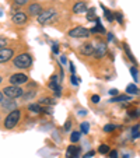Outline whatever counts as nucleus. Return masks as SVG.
<instances>
[{"mask_svg":"<svg viewBox=\"0 0 140 158\" xmlns=\"http://www.w3.org/2000/svg\"><path fill=\"white\" fill-rule=\"evenodd\" d=\"M126 93H128V95H134V94L139 93V89H137V87L134 84H129L126 87Z\"/></svg>","mask_w":140,"mask_h":158,"instance_id":"nucleus-17","label":"nucleus"},{"mask_svg":"<svg viewBox=\"0 0 140 158\" xmlns=\"http://www.w3.org/2000/svg\"><path fill=\"white\" fill-rule=\"evenodd\" d=\"M87 4L84 3V2H77V3L73 6V11L76 13V14H84V13H87Z\"/></svg>","mask_w":140,"mask_h":158,"instance_id":"nucleus-13","label":"nucleus"},{"mask_svg":"<svg viewBox=\"0 0 140 158\" xmlns=\"http://www.w3.org/2000/svg\"><path fill=\"white\" fill-rule=\"evenodd\" d=\"M10 84L11 85H21V84H24L28 81V77L25 74H23V73H17V74H13L11 77H10Z\"/></svg>","mask_w":140,"mask_h":158,"instance_id":"nucleus-6","label":"nucleus"},{"mask_svg":"<svg viewBox=\"0 0 140 158\" xmlns=\"http://www.w3.org/2000/svg\"><path fill=\"white\" fill-rule=\"evenodd\" d=\"M0 83H2V76H0Z\"/></svg>","mask_w":140,"mask_h":158,"instance_id":"nucleus-45","label":"nucleus"},{"mask_svg":"<svg viewBox=\"0 0 140 158\" xmlns=\"http://www.w3.org/2000/svg\"><path fill=\"white\" fill-rule=\"evenodd\" d=\"M20 118H21V112L18 109H14L11 110L9 115L6 116V120H4V127L9 129V130H11V129H14L15 126L18 125V122H20Z\"/></svg>","mask_w":140,"mask_h":158,"instance_id":"nucleus-1","label":"nucleus"},{"mask_svg":"<svg viewBox=\"0 0 140 158\" xmlns=\"http://www.w3.org/2000/svg\"><path fill=\"white\" fill-rule=\"evenodd\" d=\"M109 94H111V95H118V89H115V88H113V89H111V91H109Z\"/></svg>","mask_w":140,"mask_h":158,"instance_id":"nucleus-40","label":"nucleus"},{"mask_svg":"<svg viewBox=\"0 0 140 158\" xmlns=\"http://www.w3.org/2000/svg\"><path fill=\"white\" fill-rule=\"evenodd\" d=\"M123 49H125V52H126V55H128V57L130 59V62H133L134 64H136V59H134V56H133V53L130 52V49H129V45L128 44H123Z\"/></svg>","mask_w":140,"mask_h":158,"instance_id":"nucleus-18","label":"nucleus"},{"mask_svg":"<svg viewBox=\"0 0 140 158\" xmlns=\"http://www.w3.org/2000/svg\"><path fill=\"white\" fill-rule=\"evenodd\" d=\"M70 83H72L73 85H78V78H76L74 74H72V77H70Z\"/></svg>","mask_w":140,"mask_h":158,"instance_id":"nucleus-32","label":"nucleus"},{"mask_svg":"<svg viewBox=\"0 0 140 158\" xmlns=\"http://www.w3.org/2000/svg\"><path fill=\"white\" fill-rule=\"evenodd\" d=\"M23 93H24V91L18 85H9L3 89V95H6V98H9V99L20 98V97L23 95Z\"/></svg>","mask_w":140,"mask_h":158,"instance_id":"nucleus-3","label":"nucleus"},{"mask_svg":"<svg viewBox=\"0 0 140 158\" xmlns=\"http://www.w3.org/2000/svg\"><path fill=\"white\" fill-rule=\"evenodd\" d=\"M94 154H95V152H94V151H88V152H87L86 155H84L83 158H91V157H92V155H94Z\"/></svg>","mask_w":140,"mask_h":158,"instance_id":"nucleus-35","label":"nucleus"},{"mask_svg":"<svg viewBox=\"0 0 140 158\" xmlns=\"http://www.w3.org/2000/svg\"><path fill=\"white\" fill-rule=\"evenodd\" d=\"M87 20L88 21L95 20V9H88L87 10Z\"/></svg>","mask_w":140,"mask_h":158,"instance_id":"nucleus-23","label":"nucleus"},{"mask_svg":"<svg viewBox=\"0 0 140 158\" xmlns=\"http://www.w3.org/2000/svg\"><path fill=\"white\" fill-rule=\"evenodd\" d=\"M55 15H56V11H55L53 9L45 10V11H42L41 14L38 15V23L41 25H46L48 23H51V21L53 20Z\"/></svg>","mask_w":140,"mask_h":158,"instance_id":"nucleus-4","label":"nucleus"},{"mask_svg":"<svg viewBox=\"0 0 140 158\" xmlns=\"http://www.w3.org/2000/svg\"><path fill=\"white\" fill-rule=\"evenodd\" d=\"M118 127V125H105L104 126V131H112Z\"/></svg>","mask_w":140,"mask_h":158,"instance_id":"nucleus-27","label":"nucleus"},{"mask_svg":"<svg viewBox=\"0 0 140 158\" xmlns=\"http://www.w3.org/2000/svg\"><path fill=\"white\" fill-rule=\"evenodd\" d=\"M7 46V39L0 36V49H4Z\"/></svg>","mask_w":140,"mask_h":158,"instance_id":"nucleus-31","label":"nucleus"},{"mask_svg":"<svg viewBox=\"0 0 140 158\" xmlns=\"http://www.w3.org/2000/svg\"><path fill=\"white\" fill-rule=\"evenodd\" d=\"M70 72H72V74H74V72H76V67L73 63H70Z\"/></svg>","mask_w":140,"mask_h":158,"instance_id":"nucleus-37","label":"nucleus"},{"mask_svg":"<svg viewBox=\"0 0 140 158\" xmlns=\"http://www.w3.org/2000/svg\"><path fill=\"white\" fill-rule=\"evenodd\" d=\"M70 125H72V122L67 120V122H66V126H65V130H69V129H70Z\"/></svg>","mask_w":140,"mask_h":158,"instance_id":"nucleus-39","label":"nucleus"},{"mask_svg":"<svg viewBox=\"0 0 140 158\" xmlns=\"http://www.w3.org/2000/svg\"><path fill=\"white\" fill-rule=\"evenodd\" d=\"M70 140H72V143H77L80 140V133L78 131H73L72 136H70Z\"/></svg>","mask_w":140,"mask_h":158,"instance_id":"nucleus-25","label":"nucleus"},{"mask_svg":"<svg viewBox=\"0 0 140 158\" xmlns=\"http://www.w3.org/2000/svg\"><path fill=\"white\" fill-rule=\"evenodd\" d=\"M13 63H14V66L18 67V69H27V67H30L32 64V57L28 53H21L13 59Z\"/></svg>","mask_w":140,"mask_h":158,"instance_id":"nucleus-2","label":"nucleus"},{"mask_svg":"<svg viewBox=\"0 0 140 158\" xmlns=\"http://www.w3.org/2000/svg\"><path fill=\"white\" fill-rule=\"evenodd\" d=\"M49 88L53 89L55 95H56V97L62 95V93H60V85H59V77H57L56 74H53L51 77V81H49Z\"/></svg>","mask_w":140,"mask_h":158,"instance_id":"nucleus-7","label":"nucleus"},{"mask_svg":"<svg viewBox=\"0 0 140 158\" xmlns=\"http://www.w3.org/2000/svg\"><path fill=\"white\" fill-rule=\"evenodd\" d=\"M3 102V93H0V104Z\"/></svg>","mask_w":140,"mask_h":158,"instance_id":"nucleus-43","label":"nucleus"},{"mask_svg":"<svg viewBox=\"0 0 140 158\" xmlns=\"http://www.w3.org/2000/svg\"><path fill=\"white\" fill-rule=\"evenodd\" d=\"M36 95V91H28V93H23V99H25V101H27V99H31V98H34V97Z\"/></svg>","mask_w":140,"mask_h":158,"instance_id":"nucleus-22","label":"nucleus"},{"mask_svg":"<svg viewBox=\"0 0 140 158\" xmlns=\"http://www.w3.org/2000/svg\"><path fill=\"white\" fill-rule=\"evenodd\" d=\"M140 136V125H134L133 129H132V137L137 139Z\"/></svg>","mask_w":140,"mask_h":158,"instance_id":"nucleus-21","label":"nucleus"},{"mask_svg":"<svg viewBox=\"0 0 140 158\" xmlns=\"http://www.w3.org/2000/svg\"><path fill=\"white\" fill-rule=\"evenodd\" d=\"M130 95H116L115 98H111L109 102H123V101H129Z\"/></svg>","mask_w":140,"mask_h":158,"instance_id":"nucleus-16","label":"nucleus"},{"mask_svg":"<svg viewBox=\"0 0 140 158\" xmlns=\"http://www.w3.org/2000/svg\"><path fill=\"white\" fill-rule=\"evenodd\" d=\"M91 101L94 102V104H98V102H100V97L98 95H92L91 97Z\"/></svg>","mask_w":140,"mask_h":158,"instance_id":"nucleus-34","label":"nucleus"},{"mask_svg":"<svg viewBox=\"0 0 140 158\" xmlns=\"http://www.w3.org/2000/svg\"><path fill=\"white\" fill-rule=\"evenodd\" d=\"M28 13H30V15H39L42 13V7L39 3H32L30 4V7H28Z\"/></svg>","mask_w":140,"mask_h":158,"instance_id":"nucleus-14","label":"nucleus"},{"mask_svg":"<svg viewBox=\"0 0 140 158\" xmlns=\"http://www.w3.org/2000/svg\"><path fill=\"white\" fill-rule=\"evenodd\" d=\"M52 51H53V53H57V52H59V49H57V45H56V44L52 46Z\"/></svg>","mask_w":140,"mask_h":158,"instance_id":"nucleus-38","label":"nucleus"},{"mask_svg":"<svg viewBox=\"0 0 140 158\" xmlns=\"http://www.w3.org/2000/svg\"><path fill=\"white\" fill-rule=\"evenodd\" d=\"M28 109H30L31 112H34V114H41V112H44V108L41 106V104H31L30 106H28Z\"/></svg>","mask_w":140,"mask_h":158,"instance_id":"nucleus-15","label":"nucleus"},{"mask_svg":"<svg viewBox=\"0 0 140 158\" xmlns=\"http://www.w3.org/2000/svg\"><path fill=\"white\" fill-rule=\"evenodd\" d=\"M109 157L111 158H116V157H118V152H116V151H109Z\"/></svg>","mask_w":140,"mask_h":158,"instance_id":"nucleus-36","label":"nucleus"},{"mask_svg":"<svg viewBox=\"0 0 140 158\" xmlns=\"http://www.w3.org/2000/svg\"><path fill=\"white\" fill-rule=\"evenodd\" d=\"M98 151L101 152V154H108V152L111 151V148H109V146H107V144H101L100 148H98Z\"/></svg>","mask_w":140,"mask_h":158,"instance_id":"nucleus-24","label":"nucleus"},{"mask_svg":"<svg viewBox=\"0 0 140 158\" xmlns=\"http://www.w3.org/2000/svg\"><path fill=\"white\" fill-rule=\"evenodd\" d=\"M2 104H3L4 109H13V108L17 106V104H15L14 101H11V99H9V101H4V102H2ZM13 110H14V109H13Z\"/></svg>","mask_w":140,"mask_h":158,"instance_id":"nucleus-19","label":"nucleus"},{"mask_svg":"<svg viewBox=\"0 0 140 158\" xmlns=\"http://www.w3.org/2000/svg\"><path fill=\"white\" fill-rule=\"evenodd\" d=\"M78 115H81V116H86V115H87V110H80V112H78Z\"/></svg>","mask_w":140,"mask_h":158,"instance_id":"nucleus-42","label":"nucleus"},{"mask_svg":"<svg viewBox=\"0 0 140 158\" xmlns=\"http://www.w3.org/2000/svg\"><path fill=\"white\" fill-rule=\"evenodd\" d=\"M80 155V147L77 146H69L67 151H66V158H78Z\"/></svg>","mask_w":140,"mask_h":158,"instance_id":"nucleus-10","label":"nucleus"},{"mask_svg":"<svg viewBox=\"0 0 140 158\" xmlns=\"http://www.w3.org/2000/svg\"><path fill=\"white\" fill-rule=\"evenodd\" d=\"M39 104H45V105H52V104H53V99H51V98H42L41 101H39Z\"/></svg>","mask_w":140,"mask_h":158,"instance_id":"nucleus-29","label":"nucleus"},{"mask_svg":"<svg viewBox=\"0 0 140 158\" xmlns=\"http://www.w3.org/2000/svg\"><path fill=\"white\" fill-rule=\"evenodd\" d=\"M80 129H81V131H83L84 134H87L90 131V123H87V122H83L80 125Z\"/></svg>","mask_w":140,"mask_h":158,"instance_id":"nucleus-26","label":"nucleus"},{"mask_svg":"<svg viewBox=\"0 0 140 158\" xmlns=\"http://www.w3.org/2000/svg\"><path fill=\"white\" fill-rule=\"evenodd\" d=\"M130 74L133 76L134 80L139 81V76H137V69H136V67H130Z\"/></svg>","mask_w":140,"mask_h":158,"instance_id":"nucleus-28","label":"nucleus"},{"mask_svg":"<svg viewBox=\"0 0 140 158\" xmlns=\"http://www.w3.org/2000/svg\"><path fill=\"white\" fill-rule=\"evenodd\" d=\"M91 32L84 27H76L69 31V36H72V38H88Z\"/></svg>","mask_w":140,"mask_h":158,"instance_id":"nucleus-5","label":"nucleus"},{"mask_svg":"<svg viewBox=\"0 0 140 158\" xmlns=\"http://www.w3.org/2000/svg\"><path fill=\"white\" fill-rule=\"evenodd\" d=\"M94 51H95V46L92 44H86L81 46L80 49V53L84 55V56H92L94 55Z\"/></svg>","mask_w":140,"mask_h":158,"instance_id":"nucleus-12","label":"nucleus"},{"mask_svg":"<svg viewBox=\"0 0 140 158\" xmlns=\"http://www.w3.org/2000/svg\"><path fill=\"white\" fill-rule=\"evenodd\" d=\"M30 0H13V3L17 4V6H24V4H27Z\"/></svg>","mask_w":140,"mask_h":158,"instance_id":"nucleus-30","label":"nucleus"},{"mask_svg":"<svg viewBox=\"0 0 140 158\" xmlns=\"http://www.w3.org/2000/svg\"><path fill=\"white\" fill-rule=\"evenodd\" d=\"M101 7H102V10H104V15L108 18V21H109V23H112V21H113V15H112V13H111V10H108L105 6H101Z\"/></svg>","mask_w":140,"mask_h":158,"instance_id":"nucleus-20","label":"nucleus"},{"mask_svg":"<svg viewBox=\"0 0 140 158\" xmlns=\"http://www.w3.org/2000/svg\"><path fill=\"white\" fill-rule=\"evenodd\" d=\"M107 55V44L105 42H101L98 46H95V51H94V56L95 57H104Z\"/></svg>","mask_w":140,"mask_h":158,"instance_id":"nucleus-11","label":"nucleus"},{"mask_svg":"<svg viewBox=\"0 0 140 158\" xmlns=\"http://www.w3.org/2000/svg\"><path fill=\"white\" fill-rule=\"evenodd\" d=\"M11 20H13L14 24L23 25V24L27 23V14H25V13H21V11H17V13H14V14L11 15Z\"/></svg>","mask_w":140,"mask_h":158,"instance_id":"nucleus-9","label":"nucleus"},{"mask_svg":"<svg viewBox=\"0 0 140 158\" xmlns=\"http://www.w3.org/2000/svg\"><path fill=\"white\" fill-rule=\"evenodd\" d=\"M123 158H129V155H123Z\"/></svg>","mask_w":140,"mask_h":158,"instance_id":"nucleus-44","label":"nucleus"},{"mask_svg":"<svg viewBox=\"0 0 140 158\" xmlns=\"http://www.w3.org/2000/svg\"><path fill=\"white\" fill-rule=\"evenodd\" d=\"M60 63H62V64H65V63H67V59H66L65 56H62V57H60Z\"/></svg>","mask_w":140,"mask_h":158,"instance_id":"nucleus-41","label":"nucleus"},{"mask_svg":"<svg viewBox=\"0 0 140 158\" xmlns=\"http://www.w3.org/2000/svg\"><path fill=\"white\" fill-rule=\"evenodd\" d=\"M116 20L119 21V24L123 23V17H122V13H116Z\"/></svg>","mask_w":140,"mask_h":158,"instance_id":"nucleus-33","label":"nucleus"},{"mask_svg":"<svg viewBox=\"0 0 140 158\" xmlns=\"http://www.w3.org/2000/svg\"><path fill=\"white\" fill-rule=\"evenodd\" d=\"M13 56H14V52H13V49H10V48L0 49V63L9 62V60L13 59Z\"/></svg>","mask_w":140,"mask_h":158,"instance_id":"nucleus-8","label":"nucleus"}]
</instances>
